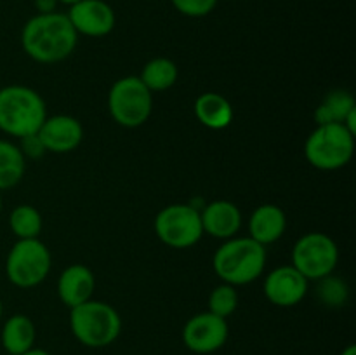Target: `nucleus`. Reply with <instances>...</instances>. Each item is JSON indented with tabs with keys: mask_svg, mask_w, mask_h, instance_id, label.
Masks as SVG:
<instances>
[{
	"mask_svg": "<svg viewBox=\"0 0 356 355\" xmlns=\"http://www.w3.org/2000/svg\"><path fill=\"white\" fill-rule=\"evenodd\" d=\"M21 355H51L49 354V352H45V350H42V348H31V350H28V352H24V354H21Z\"/></svg>",
	"mask_w": 356,
	"mask_h": 355,
	"instance_id": "nucleus-28",
	"label": "nucleus"
},
{
	"mask_svg": "<svg viewBox=\"0 0 356 355\" xmlns=\"http://www.w3.org/2000/svg\"><path fill=\"white\" fill-rule=\"evenodd\" d=\"M79 33L61 13H45L30 17L21 31V45L38 63H59L76 47Z\"/></svg>",
	"mask_w": 356,
	"mask_h": 355,
	"instance_id": "nucleus-1",
	"label": "nucleus"
},
{
	"mask_svg": "<svg viewBox=\"0 0 356 355\" xmlns=\"http://www.w3.org/2000/svg\"><path fill=\"white\" fill-rule=\"evenodd\" d=\"M308 278L301 271L296 270L292 265L278 267L264 278V296L268 301L282 308L296 306L305 299L308 292Z\"/></svg>",
	"mask_w": 356,
	"mask_h": 355,
	"instance_id": "nucleus-11",
	"label": "nucleus"
},
{
	"mask_svg": "<svg viewBox=\"0 0 356 355\" xmlns=\"http://www.w3.org/2000/svg\"><path fill=\"white\" fill-rule=\"evenodd\" d=\"M155 233L174 249L193 247L204 235L200 211L190 204H170L155 218Z\"/></svg>",
	"mask_w": 356,
	"mask_h": 355,
	"instance_id": "nucleus-9",
	"label": "nucleus"
},
{
	"mask_svg": "<svg viewBox=\"0 0 356 355\" xmlns=\"http://www.w3.org/2000/svg\"><path fill=\"white\" fill-rule=\"evenodd\" d=\"M2 310H3L2 308V301H0V317H2Z\"/></svg>",
	"mask_w": 356,
	"mask_h": 355,
	"instance_id": "nucleus-32",
	"label": "nucleus"
},
{
	"mask_svg": "<svg viewBox=\"0 0 356 355\" xmlns=\"http://www.w3.org/2000/svg\"><path fill=\"white\" fill-rule=\"evenodd\" d=\"M195 115L202 125L221 131L233 122V106L221 94L204 93L195 101Z\"/></svg>",
	"mask_w": 356,
	"mask_h": 355,
	"instance_id": "nucleus-18",
	"label": "nucleus"
},
{
	"mask_svg": "<svg viewBox=\"0 0 356 355\" xmlns=\"http://www.w3.org/2000/svg\"><path fill=\"white\" fill-rule=\"evenodd\" d=\"M110 115L118 125L136 129L148 122L153 110L152 90L139 77H124L111 86L108 94Z\"/></svg>",
	"mask_w": 356,
	"mask_h": 355,
	"instance_id": "nucleus-6",
	"label": "nucleus"
},
{
	"mask_svg": "<svg viewBox=\"0 0 356 355\" xmlns=\"http://www.w3.org/2000/svg\"><path fill=\"white\" fill-rule=\"evenodd\" d=\"M212 267L225 284L233 287L250 284L264 271L266 247L250 237H232L218 247Z\"/></svg>",
	"mask_w": 356,
	"mask_h": 355,
	"instance_id": "nucleus-2",
	"label": "nucleus"
},
{
	"mask_svg": "<svg viewBox=\"0 0 356 355\" xmlns=\"http://www.w3.org/2000/svg\"><path fill=\"white\" fill-rule=\"evenodd\" d=\"M37 134L45 152L68 153L82 143L83 129L72 115H52L45 118Z\"/></svg>",
	"mask_w": 356,
	"mask_h": 355,
	"instance_id": "nucleus-13",
	"label": "nucleus"
},
{
	"mask_svg": "<svg viewBox=\"0 0 356 355\" xmlns=\"http://www.w3.org/2000/svg\"><path fill=\"white\" fill-rule=\"evenodd\" d=\"M47 118L45 103L37 90L26 86H6L0 89V131L14 138L38 132Z\"/></svg>",
	"mask_w": 356,
	"mask_h": 355,
	"instance_id": "nucleus-3",
	"label": "nucleus"
},
{
	"mask_svg": "<svg viewBox=\"0 0 356 355\" xmlns=\"http://www.w3.org/2000/svg\"><path fill=\"white\" fill-rule=\"evenodd\" d=\"M79 35L104 37L115 28V10L104 0H80L66 14Z\"/></svg>",
	"mask_w": 356,
	"mask_h": 355,
	"instance_id": "nucleus-12",
	"label": "nucleus"
},
{
	"mask_svg": "<svg viewBox=\"0 0 356 355\" xmlns=\"http://www.w3.org/2000/svg\"><path fill=\"white\" fill-rule=\"evenodd\" d=\"M51 271V253L38 239H21L10 247L6 261L7 278L21 289H30L45 281Z\"/></svg>",
	"mask_w": 356,
	"mask_h": 355,
	"instance_id": "nucleus-7",
	"label": "nucleus"
},
{
	"mask_svg": "<svg viewBox=\"0 0 356 355\" xmlns=\"http://www.w3.org/2000/svg\"><path fill=\"white\" fill-rule=\"evenodd\" d=\"M94 289H96V278H94L92 270L83 265H72L59 275V299L70 308L92 299Z\"/></svg>",
	"mask_w": 356,
	"mask_h": 355,
	"instance_id": "nucleus-15",
	"label": "nucleus"
},
{
	"mask_svg": "<svg viewBox=\"0 0 356 355\" xmlns=\"http://www.w3.org/2000/svg\"><path fill=\"white\" fill-rule=\"evenodd\" d=\"M24 155L14 143L0 139V191L16 187L24 176Z\"/></svg>",
	"mask_w": 356,
	"mask_h": 355,
	"instance_id": "nucleus-20",
	"label": "nucleus"
},
{
	"mask_svg": "<svg viewBox=\"0 0 356 355\" xmlns=\"http://www.w3.org/2000/svg\"><path fill=\"white\" fill-rule=\"evenodd\" d=\"M236 306H238V294L233 285L222 282L221 285L212 289L211 296H209V312L222 317V319H228L235 312Z\"/></svg>",
	"mask_w": 356,
	"mask_h": 355,
	"instance_id": "nucleus-23",
	"label": "nucleus"
},
{
	"mask_svg": "<svg viewBox=\"0 0 356 355\" xmlns=\"http://www.w3.org/2000/svg\"><path fill=\"white\" fill-rule=\"evenodd\" d=\"M58 2H61V3H65V6H75V3H79L80 0H58Z\"/></svg>",
	"mask_w": 356,
	"mask_h": 355,
	"instance_id": "nucleus-30",
	"label": "nucleus"
},
{
	"mask_svg": "<svg viewBox=\"0 0 356 355\" xmlns=\"http://www.w3.org/2000/svg\"><path fill=\"white\" fill-rule=\"evenodd\" d=\"M70 327L76 341L89 348H104L115 343L122 333L117 310L104 301H89L70 308Z\"/></svg>",
	"mask_w": 356,
	"mask_h": 355,
	"instance_id": "nucleus-4",
	"label": "nucleus"
},
{
	"mask_svg": "<svg viewBox=\"0 0 356 355\" xmlns=\"http://www.w3.org/2000/svg\"><path fill=\"white\" fill-rule=\"evenodd\" d=\"M355 153V134L344 124L316 125L305 145L306 160L315 169L337 171L350 164Z\"/></svg>",
	"mask_w": 356,
	"mask_h": 355,
	"instance_id": "nucleus-5",
	"label": "nucleus"
},
{
	"mask_svg": "<svg viewBox=\"0 0 356 355\" xmlns=\"http://www.w3.org/2000/svg\"><path fill=\"white\" fill-rule=\"evenodd\" d=\"M177 13L188 17H204L218 6V0H170Z\"/></svg>",
	"mask_w": 356,
	"mask_h": 355,
	"instance_id": "nucleus-24",
	"label": "nucleus"
},
{
	"mask_svg": "<svg viewBox=\"0 0 356 355\" xmlns=\"http://www.w3.org/2000/svg\"><path fill=\"white\" fill-rule=\"evenodd\" d=\"M320 296L327 305H344L348 298V289L343 282L337 281V278H330L329 275V277L322 278Z\"/></svg>",
	"mask_w": 356,
	"mask_h": 355,
	"instance_id": "nucleus-25",
	"label": "nucleus"
},
{
	"mask_svg": "<svg viewBox=\"0 0 356 355\" xmlns=\"http://www.w3.org/2000/svg\"><path fill=\"white\" fill-rule=\"evenodd\" d=\"M229 336L226 319L211 312H202L191 317L183 327V343L193 354H214L225 347Z\"/></svg>",
	"mask_w": 356,
	"mask_h": 355,
	"instance_id": "nucleus-10",
	"label": "nucleus"
},
{
	"mask_svg": "<svg viewBox=\"0 0 356 355\" xmlns=\"http://www.w3.org/2000/svg\"><path fill=\"white\" fill-rule=\"evenodd\" d=\"M139 79L152 93H162L176 84L177 66L169 58H155L146 63Z\"/></svg>",
	"mask_w": 356,
	"mask_h": 355,
	"instance_id": "nucleus-21",
	"label": "nucleus"
},
{
	"mask_svg": "<svg viewBox=\"0 0 356 355\" xmlns=\"http://www.w3.org/2000/svg\"><path fill=\"white\" fill-rule=\"evenodd\" d=\"M341 355H356V347L355 345H348V347L341 352Z\"/></svg>",
	"mask_w": 356,
	"mask_h": 355,
	"instance_id": "nucleus-29",
	"label": "nucleus"
},
{
	"mask_svg": "<svg viewBox=\"0 0 356 355\" xmlns=\"http://www.w3.org/2000/svg\"><path fill=\"white\" fill-rule=\"evenodd\" d=\"M285 230H287V216L284 209L278 205H259L249 219V237L259 242L261 246L277 242L284 237Z\"/></svg>",
	"mask_w": 356,
	"mask_h": 355,
	"instance_id": "nucleus-16",
	"label": "nucleus"
},
{
	"mask_svg": "<svg viewBox=\"0 0 356 355\" xmlns=\"http://www.w3.org/2000/svg\"><path fill=\"white\" fill-rule=\"evenodd\" d=\"M35 338H37V329L33 320L23 313H16L6 320L0 340L7 354L21 355L35 347Z\"/></svg>",
	"mask_w": 356,
	"mask_h": 355,
	"instance_id": "nucleus-17",
	"label": "nucleus"
},
{
	"mask_svg": "<svg viewBox=\"0 0 356 355\" xmlns=\"http://www.w3.org/2000/svg\"><path fill=\"white\" fill-rule=\"evenodd\" d=\"M200 219L204 233L214 239H232L242 226V212L229 200H214L207 204L200 212Z\"/></svg>",
	"mask_w": 356,
	"mask_h": 355,
	"instance_id": "nucleus-14",
	"label": "nucleus"
},
{
	"mask_svg": "<svg viewBox=\"0 0 356 355\" xmlns=\"http://www.w3.org/2000/svg\"><path fill=\"white\" fill-rule=\"evenodd\" d=\"M10 230L17 239H38L42 232V216L33 205H17L9 218Z\"/></svg>",
	"mask_w": 356,
	"mask_h": 355,
	"instance_id": "nucleus-22",
	"label": "nucleus"
},
{
	"mask_svg": "<svg viewBox=\"0 0 356 355\" xmlns=\"http://www.w3.org/2000/svg\"><path fill=\"white\" fill-rule=\"evenodd\" d=\"M339 260V249L329 235L309 232L302 235L292 249V267L308 281H322L332 275Z\"/></svg>",
	"mask_w": 356,
	"mask_h": 355,
	"instance_id": "nucleus-8",
	"label": "nucleus"
},
{
	"mask_svg": "<svg viewBox=\"0 0 356 355\" xmlns=\"http://www.w3.org/2000/svg\"><path fill=\"white\" fill-rule=\"evenodd\" d=\"M19 150L23 152V155L31 157V159H38V157H42L45 153V148H44V145H42V141H40V138H38L37 132H35V134L21 138Z\"/></svg>",
	"mask_w": 356,
	"mask_h": 355,
	"instance_id": "nucleus-26",
	"label": "nucleus"
},
{
	"mask_svg": "<svg viewBox=\"0 0 356 355\" xmlns=\"http://www.w3.org/2000/svg\"><path fill=\"white\" fill-rule=\"evenodd\" d=\"M0 212H2V195H0Z\"/></svg>",
	"mask_w": 356,
	"mask_h": 355,
	"instance_id": "nucleus-31",
	"label": "nucleus"
},
{
	"mask_svg": "<svg viewBox=\"0 0 356 355\" xmlns=\"http://www.w3.org/2000/svg\"><path fill=\"white\" fill-rule=\"evenodd\" d=\"M35 2H37L38 10H40L38 14H45V13H54L58 0H35Z\"/></svg>",
	"mask_w": 356,
	"mask_h": 355,
	"instance_id": "nucleus-27",
	"label": "nucleus"
},
{
	"mask_svg": "<svg viewBox=\"0 0 356 355\" xmlns=\"http://www.w3.org/2000/svg\"><path fill=\"white\" fill-rule=\"evenodd\" d=\"M356 108L353 94L348 90L337 89L327 94L322 103L315 110L316 125L343 124L344 118Z\"/></svg>",
	"mask_w": 356,
	"mask_h": 355,
	"instance_id": "nucleus-19",
	"label": "nucleus"
}]
</instances>
